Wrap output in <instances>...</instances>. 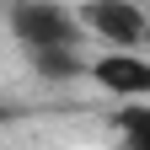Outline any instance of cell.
I'll return each instance as SVG.
<instances>
[{
  "label": "cell",
  "mask_w": 150,
  "mask_h": 150,
  "mask_svg": "<svg viewBox=\"0 0 150 150\" xmlns=\"http://www.w3.org/2000/svg\"><path fill=\"white\" fill-rule=\"evenodd\" d=\"M11 38L27 54L38 48H81V22H75V6L64 0H16L11 6Z\"/></svg>",
  "instance_id": "6da1fadb"
},
{
  "label": "cell",
  "mask_w": 150,
  "mask_h": 150,
  "mask_svg": "<svg viewBox=\"0 0 150 150\" xmlns=\"http://www.w3.org/2000/svg\"><path fill=\"white\" fill-rule=\"evenodd\" d=\"M75 22H81V32H86V38H102L107 48L145 54L150 22H145L139 0H86V6H75Z\"/></svg>",
  "instance_id": "7a4b0ae2"
},
{
  "label": "cell",
  "mask_w": 150,
  "mask_h": 150,
  "mask_svg": "<svg viewBox=\"0 0 150 150\" xmlns=\"http://www.w3.org/2000/svg\"><path fill=\"white\" fill-rule=\"evenodd\" d=\"M86 75L107 91V97H123V102H145L150 97V59L145 54L107 48V54H97V59H86Z\"/></svg>",
  "instance_id": "3957f363"
},
{
  "label": "cell",
  "mask_w": 150,
  "mask_h": 150,
  "mask_svg": "<svg viewBox=\"0 0 150 150\" xmlns=\"http://www.w3.org/2000/svg\"><path fill=\"white\" fill-rule=\"evenodd\" d=\"M27 59H32V70L43 81H75V75H86V54L81 48H38Z\"/></svg>",
  "instance_id": "277c9868"
},
{
  "label": "cell",
  "mask_w": 150,
  "mask_h": 150,
  "mask_svg": "<svg viewBox=\"0 0 150 150\" xmlns=\"http://www.w3.org/2000/svg\"><path fill=\"white\" fill-rule=\"evenodd\" d=\"M118 129H123L129 150H145V145H150V112H145V102H129V107L118 112Z\"/></svg>",
  "instance_id": "5b68a950"
},
{
  "label": "cell",
  "mask_w": 150,
  "mask_h": 150,
  "mask_svg": "<svg viewBox=\"0 0 150 150\" xmlns=\"http://www.w3.org/2000/svg\"><path fill=\"white\" fill-rule=\"evenodd\" d=\"M6 118H11V107H6V102H0V123H6Z\"/></svg>",
  "instance_id": "8992f818"
}]
</instances>
